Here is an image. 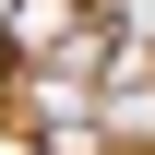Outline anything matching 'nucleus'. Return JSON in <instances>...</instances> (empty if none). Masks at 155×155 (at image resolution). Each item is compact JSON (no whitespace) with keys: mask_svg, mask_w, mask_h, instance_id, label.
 Here are the masks:
<instances>
[{"mask_svg":"<svg viewBox=\"0 0 155 155\" xmlns=\"http://www.w3.org/2000/svg\"><path fill=\"white\" fill-rule=\"evenodd\" d=\"M0 119H12V48H0Z\"/></svg>","mask_w":155,"mask_h":155,"instance_id":"obj_2","label":"nucleus"},{"mask_svg":"<svg viewBox=\"0 0 155 155\" xmlns=\"http://www.w3.org/2000/svg\"><path fill=\"white\" fill-rule=\"evenodd\" d=\"M72 36H84V0H12V24H0L12 60H48V48H72Z\"/></svg>","mask_w":155,"mask_h":155,"instance_id":"obj_1","label":"nucleus"}]
</instances>
